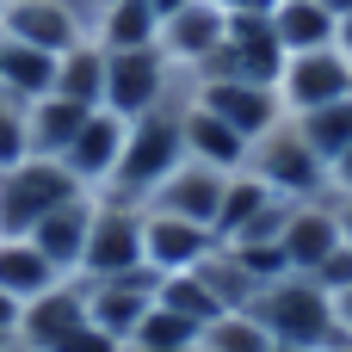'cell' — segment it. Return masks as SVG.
<instances>
[{"mask_svg": "<svg viewBox=\"0 0 352 352\" xmlns=\"http://www.w3.org/2000/svg\"><path fill=\"white\" fill-rule=\"evenodd\" d=\"M186 161V87L173 99H161L155 111L130 118V136H124V161L111 173V186L99 198H118V204H148V192Z\"/></svg>", "mask_w": 352, "mask_h": 352, "instance_id": "obj_1", "label": "cell"}, {"mask_svg": "<svg viewBox=\"0 0 352 352\" xmlns=\"http://www.w3.org/2000/svg\"><path fill=\"white\" fill-rule=\"evenodd\" d=\"M248 316H254L272 340H291V346H309V352H328L346 334L340 316H334V297H328L309 272H285V278L260 285L254 303H248Z\"/></svg>", "mask_w": 352, "mask_h": 352, "instance_id": "obj_2", "label": "cell"}, {"mask_svg": "<svg viewBox=\"0 0 352 352\" xmlns=\"http://www.w3.org/2000/svg\"><path fill=\"white\" fill-rule=\"evenodd\" d=\"M80 192L87 186L50 155H25V161L0 167V235H31L56 204H68Z\"/></svg>", "mask_w": 352, "mask_h": 352, "instance_id": "obj_3", "label": "cell"}, {"mask_svg": "<svg viewBox=\"0 0 352 352\" xmlns=\"http://www.w3.org/2000/svg\"><path fill=\"white\" fill-rule=\"evenodd\" d=\"M248 173H260L278 198H328V161L303 142V130H297V118H278L266 136H254L248 142V161H241Z\"/></svg>", "mask_w": 352, "mask_h": 352, "instance_id": "obj_4", "label": "cell"}, {"mask_svg": "<svg viewBox=\"0 0 352 352\" xmlns=\"http://www.w3.org/2000/svg\"><path fill=\"white\" fill-rule=\"evenodd\" d=\"M186 87V74L148 43V50H105V111L118 118H142L161 99H173Z\"/></svg>", "mask_w": 352, "mask_h": 352, "instance_id": "obj_5", "label": "cell"}, {"mask_svg": "<svg viewBox=\"0 0 352 352\" xmlns=\"http://www.w3.org/2000/svg\"><path fill=\"white\" fill-rule=\"evenodd\" d=\"M142 272V204H118V198H99L93 210V235H87V260H80V278H130Z\"/></svg>", "mask_w": 352, "mask_h": 352, "instance_id": "obj_6", "label": "cell"}, {"mask_svg": "<svg viewBox=\"0 0 352 352\" xmlns=\"http://www.w3.org/2000/svg\"><path fill=\"white\" fill-rule=\"evenodd\" d=\"M192 87V99L204 105V111H217L229 130H241L248 142L254 136H266L278 118H285V99H278V87H266V80H235V74H210V80H186Z\"/></svg>", "mask_w": 352, "mask_h": 352, "instance_id": "obj_7", "label": "cell"}, {"mask_svg": "<svg viewBox=\"0 0 352 352\" xmlns=\"http://www.w3.org/2000/svg\"><path fill=\"white\" fill-rule=\"evenodd\" d=\"M278 99H285V118H297V111H316V105H334V99H352V62L334 50V43H328V50L285 56Z\"/></svg>", "mask_w": 352, "mask_h": 352, "instance_id": "obj_8", "label": "cell"}, {"mask_svg": "<svg viewBox=\"0 0 352 352\" xmlns=\"http://www.w3.org/2000/svg\"><path fill=\"white\" fill-rule=\"evenodd\" d=\"M223 37H229V12H217L210 0H192V6H179L173 19H161V37H155V50L192 80L217 50H223Z\"/></svg>", "mask_w": 352, "mask_h": 352, "instance_id": "obj_9", "label": "cell"}, {"mask_svg": "<svg viewBox=\"0 0 352 352\" xmlns=\"http://www.w3.org/2000/svg\"><path fill=\"white\" fill-rule=\"evenodd\" d=\"M124 136H130V118H118V111H87V124L74 130V142L62 148V167L87 186V192H105L111 186V173H118V161H124Z\"/></svg>", "mask_w": 352, "mask_h": 352, "instance_id": "obj_10", "label": "cell"}, {"mask_svg": "<svg viewBox=\"0 0 352 352\" xmlns=\"http://www.w3.org/2000/svg\"><path fill=\"white\" fill-rule=\"evenodd\" d=\"M223 186H229V173L223 167H204V161H179L155 192H148V204L142 210H167V217H186V223H204L210 235H217V210H223Z\"/></svg>", "mask_w": 352, "mask_h": 352, "instance_id": "obj_11", "label": "cell"}, {"mask_svg": "<svg viewBox=\"0 0 352 352\" xmlns=\"http://www.w3.org/2000/svg\"><path fill=\"white\" fill-rule=\"evenodd\" d=\"M87 285V278H80ZM155 285H161V272H130V278H93L87 285V322L93 328H105L111 340H130L136 334V322L148 316V303H155Z\"/></svg>", "mask_w": 352, "mask_h": 352, "instance_id": "obj_12", "label": "cell"}, {"mask_svg": "<svg viewBox=\"0 0 352 352\" xmlns=\"http://www.w3.org/2000/svg\"><path fill=\"white\" fill-rule=\"evenodd\" d=\"M217 248V235L204 223H186V217H167V210H142V266L148 272H192L204 254Z\"/></svg>", "mask_w": 352, "mask_h": 352, "instance_id": "obj_13", "label": "cell"}, {"mask_svg": "<svg viewBox=\"0 0 352 352\" xmlns=\"http://www.w3.org/2000/svg\"><path fill=\"white\" fill-rule=\"evenodd\" d=\"M0 37H19V43H37V50L62 56L87 37V25L74 19L68 0H0Z\"/></svg>", "mask_w": 352, "mask_h": 352, "instance_id": "obj_14", "label": "cell"}, {"mask_svg": "<svg viewBox=\"0 0 352 352\" xmlns=\"http://www.w3.org/2000/svg\"><path fill=\"white\" fill-rule=\"evenodd\" d=\"M74 328H87V285H80V278H62L56 291L31 297V303L19 309V340L31 352H56Z\"/></svg>", "mask_w": 352, "mask_h": 352, "instance_id": "obj_15", "label": "cell"}, {"mask_svg": "<svg viewBox=\"0 0 352 352\" xmlns=\"http://www.w3.org/2000/svg\"><path fill=\"white\" fill-rule=\"evenodd\" d=\"M93 210H99V192H80V198H68V204H56L37 229H31V241L43 248V260L62 272V278H80V260H87V235H93Z\"/></svg>", "mask_w": 352, "mask_h": 352, "instance_id": "obj_16", "label": "cell"}, {"mask_svg": "<svg viewBox=\"0 0 352 352\" xmlns=\"http://www.w3.org/2000/svg\"><path fill=\"white\" fill-rule=\"evenodd\" d=\"M278 248H285L291 272H316V266L340 248V210H334V198H303V204H291Z\"/></svg>", "mask_w": 352, "mask_h": 352, "instance_id": "obj_17", "label": "cell"}, {"mask_svg": "<svg viewBox=\"0 0 352 352\" xmlns=\"http://www.w3.org/2000/svg\"><path fill=\"white\" fill-rule=\"evenodd\" d=\"M186 155L204 161V167H223V173H235V167L248 161V136L229 130L217 111H204V105L192 99V87H186Z\"/></svg>", "mask_w": 352, "mask_h": 352, "instance_id": "obj_18", "label": "cell"}, {"mask_svg": "<svg viewBox=\"0 0 352 352\" xmlns=\"http://www.w3.org/2000/svg\"><path fill=\"white\" fill-rule=\"evenodd\" d=\"M56 285H62V272L43 260V248H37L31 235H0V291H6V297L31 303V297H43V291H56Z\"/></svg>", "mask_w": 352, "mask_h": 352, "instance_id": "obj_19", "label": "cell"}, {"mask_svg": "<svg viewBox=\"0 0 352 352\" xmlns=\"http://www.w3.org/2000/svg\"><path fill=\"white\" fill-rule=\"evenodd\" d=\"M340 31V19L322 6V0H278L272 6V37L285 43V56H303V50H328Z\"/></svg>", "mask_w": 352, "mask_h": 352, "instance_id": "obj_20", "label": "cell"}, {"mask_svg": "<svg viewBox=\"0 0 352 352\" xmlns=\"http://www.w3.org/2000/svg\"><path fill=\"white\" fill-rule=\"evenodd\" d=\"M0 87L19 93L25 105L56 93V56L37 50V43H19V37H0Z\"/></svg>", "mask_w": 352, "mask_h": 352, "instance_id": "obj_21", "label": "cell"}, {"mask_svg": "<svg viewBox=\"0 0 352 352\" xmlns=\"http://www.w3.org/2000/svg\"><path fill=\"white\" fill-rule=\"evenodd\" d=\"M87 111H99V105H74V99H62V93L31 99V155L62 161V148L74 142V130L87 124Z\"/></svg>", "mask_w": 352, "mask_h": 352, "instance_id": "obj_22", "label": "cell"}, {"mask_svg": "<svg viewBox=\"0 0 352 352\" xmlns=\"http://www.w3.org/2000/svg\"><path fill=\"white\" fill-rule=\"evenodd\" d=\"M161 37V19L148 0H111L99 19H93V43L99 50H148Z\"/></svg>", "mask_w": 352, "mask_h": 352, "instance_id": "obj_23", "label": "cell"}, {"mask_svg": "<svg viewBox=\"0 0 352 352\" xmlns=\"http://www.w3.org/2000/svg\"><path fill=\"white\" fill-rule=\"evenodd\" d=\"M56 93L74 105H105V50L93 37H80L74 50L56 56Z\"/></svg>", "mask_w": 352, "mask_h": 352, "instance_id": "obj_24", "label": "cell"}, {"mask_svg": "<svg viewBox=\"0 0 352 352\" xmlns=\"http://www.w3.org/2000/svg\"><path fill=\"white\" fill-rule=\"evenodd\" d=\"M192 272L204 278V291H210L223 309H248V303H254V291H260V278H254V272L241 266V254H235V248H223V241H217Z\"/></svg>", "mask_w": 352, "mask_h": 352, "instance_id": "obj_25", "label": "cell"}, {"mask_svg": "<svg viewBox=\"0 0 352 352\" xmlns=\"http://www.w3.org/2000/svg\"><path fill=\"white\" fill-rule=\"evenodd\" d=\"M155 303H161V309H173V316H186L198 334H204L217 316H229V309L204 291V278H198V272H167V278L155 285Z\"/></svg>", "mask_w": 352, "mask_h": 352, "instance_id": "obj_26", "label": "cell"}, {"mask_svg": "<svg viewBox=\"0 0 352 352\" xmlns=\"http://www.w3.org/2000/svg\"><path fill=\"white\" fill-rule=\"evenodd\" d=\"M297 130H303V142H309L322 161H334L340 148H352V99L316 105V111H297Z\"/></svg>", "mask_w": 352, "mask_h": 352, "instance_id": "obj_27", "label": "cell"}, {"mask_svg": "<svg viewBox=\"0 0 352 352\" xmlns=\"http://www.w3.org/2000/svg\"><path fill=\"white\" fill-rule=\"evenodd\" d=\"M198 352H272V334H266L248 309H229V316H217V322L198 334Z\"/></svg>", "mask_w": 352, "mask_h": 352, "instance_id": "obj_28", "label": "cell"}, {"mask_svg": "<svg viewBox=\"0 0 352 352\" xmlns=\"http://www.w3.org/2000/svg\"><path fill=\"white\" fill-rule=\"evenodd\" d=\"M124 346H198V328H192L186 316H173V309L148 303V316L136 322V334H130Z\"/></svg>", "mask_w": 352, "mask_h": 352, "instance_id": "obj_29", "label": "cell"}, {"mask_svg": "<svg viewBox=\"0 0 352 352\" xmlns=\"http://www.w3.org/2000/svg\"><path fill=\"white\" fill-rule=\"evenodd\" d=\"M25 155H31V105L0 87V167L25 161Z\"/></svg>", "mask_w": 352, "mask_h": 352, "instance_id": "obj_30", "label": "cell"}, {"mask_svg": "<svg viewBox=\"0 0 352 352\" xmlns=\"http://www.w3.org/2000/svg\"><path fill=\"white\" fill-rule=\"evenodd\" d=\"M309 278H316V285H322L328 297H340V291L352 285V248L340 241V248H334V254H328V260H322V266H316Z\"/></svg>", "mask_w": 352, "mask_h": 352, "instance_id": "obj_31", "label": "cell"}, {"mask_svg": "<svg viewBox=\"0 0 352 352\" xmlns=\"http://www.w3.org/2000/svg\"><path fill=\"white\" fill-rule=\"evenodd\" d=\"M56 352H124V340H111L105 328H93V322H87V328H74Z\"/></svg>", "mask_w": 352, "mask_h": 352, "instance_id": "obj_32", "label": "cell"}, {"mask_svg": "<svg viewBox=\"0 0 352 352\" xmlns=\"http://www.w3.org/2000/svg\"><path fill=\"white\" fill-rule=\"evenodd\" d=\"M328 192H334V198H352V148H340V155L328 161Z\"/></svg>", "mask_w": 352, "mask_h": 352, "instance_id": "obj_33", "label": "cell"}, {"mask_svg": "<svg viewBox=\"0 0 352 352\" xmlns=\"http://www.w3.org/2000/svg\"><path fill=\"white\" fill-rule=\"evenodd\" d=\"M210 6H217V12H229V19H235V12H272V6H278V0H210Z\"/></svg>", "mask_w": 352, "mask_h": 352, "instance_id": "obj_34", "label": "cell"}, {"mask_svg": "<svg viewBox=\"0 0 352 352\" xmlns=\"http://www.w3.org/2000/svg\"><path fill=\"white\" fill-rule=\"evenodd\" d=\"M19 309H25V303L0 291V334H19Z\"/></svg>", "mask_w": 352, "mask_h": 352, "instance_id": "obj_35", "label": "cell"}, {"mask_svg": "<svg viewBox=\"0 0 352 352\" xmlns=\"http://www.w3.org/2000/svg\"><path fill=\"white\" fill-rule=\"evenodd\" d=\"M68 6H74V19L87 25V37H93V19H99V12H105L111 0H68Z\"/></svg>", "mask_w": 352, "mask_h": 352, "instance_id": "obj_36", "label": "cell"}, {"mask_svg": "<svg viewBox=\"0 0 352 352\" xmlns=\"http://www.w3.org/2000/svg\"><path fill=\"white\" fill-rule=\"evenodd\" d=\"M328 198H334V192H328ZM334 210H340V241L352 248V198H334Z\"/></svg>", "mask_w": 352, "mask_h": 352, "instance_id": "obj_37", "label": "cell"}, {"mask_svg": "<svg viewBox=\"0 0 352 352\" xmlns=\"http://www.w3.org/2000/svg\"><path fill=\"white\" fill-rule=\"evenodd\" d=\"M334 50H340V56H346V62H352V12H346V19H340V31H334Z\"/></svg>", "mask_w": 352, "mask_h": 352, "instance_id": "obj_38", "label": "cell"}, {"mask_svg": "<svg viewBox=\"0 0 352 352\" xmlns=\"http://www.w3.org/2000/svg\"><path fill=\"white\" fill-rule=\"evenodd\" d=\"M334 316H340V328H346V334H352V285H346V291H340V297H334Z\"/></svg>", "mask_w": 352, "mask_h": 352, "instance_id": "obj_39", "label": "cell"}, {"mask_svg": "<svg viewBox=\"0 0 352 352\" xmlns=\"http://www.w3.org/2000/svg\"><path fill=\"white\" fill-rule=\"evenodd\" d=\"M148 6H155V19H173V12H179V6H192V0H148Z\"/></svg>", "mask_w": 352, "mask_h": 352, "instance_id": "obj_40", "label": "cell"}, {"mask_svg": "<svg viewBox=\"0 0 352 352\" xmlns=\"http://www.w3.org/2000/svg\"><path fill=\"white\" fill-rule=\"evenodd\" d=\"M322 6H328L334 19H346V12H352V0H322Z\"/></svg>", "mask_w": 352, "mask_h": 352, "instance_id": "obj_41", "label": "cell"}, {"mask_svg": "<svg viewBox=\"0 0 352 352\" xmlns=\"http://www.w3.org/2000/svg\"><path fill=\"white\" fill-rule=\"evenodd\" d=\"M124 352H198V346H124Z\"/></svg>", "mask_w": 352, "mask_h": 352, "instance_id": "obj_42", "label": "cell"}, {"mask_svg": "<svg viewBox=\"0 0 352 352\" xmlns=\"http://www.w3.org/2000/svg\"><path fill=\"white\" fill-rule=\"evenodd\" d=\"M0 352H31V346H25V340H19V334H12V340H6V346H0Z\"/></svg>", "mask_w": 352, "mask_h": 352, "instance_id": "obj_43", "label": "cell"}, {"mask_svg": "<svg viewBox=\"0 0 352 352\" xmlns=\"http://www.w3.org/2000/svg\"><path fill=\"white\" fill-rule=\"evenodd\" d=\"M272 352H309V346H291V340H272Z\"/></svg>", "mask_w": 352, "mask_h": 352, "instance_id": "obj_44", "label": "cell"}, {"mask_svg": "<svg viewBox=\"0 0 352 352\" xmlns=\"http://www.w3.org/2000/svg\"><path fill=\"white\" fill-rule=\"evenodd\" d=\"M328 352H352V334H340V340H334V346H328Z\"/></svg>", "mask_w": 352, "mask_h": 352, "instance_id": "obj_45", "label": "cell"}, {"mask_svg": "<svg viewBox=\"0 0 352 352\" xmlns=\"http://www.w3.org/2000/svg\"><path fill=\"white\" fill-rule=\"evenodd\" d=\"M6 340H12V334H0V346H6Z\"/></svg>", "mask_w": 352, "mask_h": 352, "instance_id": "obj_46", "label": "cell"}]
</instances>
